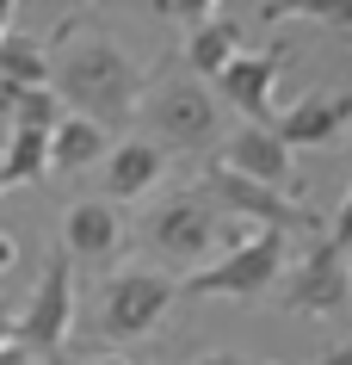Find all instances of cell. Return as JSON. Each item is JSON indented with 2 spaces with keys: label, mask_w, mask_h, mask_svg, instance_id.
Segmentation results:
<instances>
[{
  "label": "cell",
  "mask_w": 352,
  "mask_h": 365,
  "mask_svg": "<svg viewBox=\"0 0 352 365\" xmlns=\"http://www.w3.org/2000/svg\"><path fill=\"white\" fill-rule=\"evenodd\" d=\"M50 87L75 118H93L105 130L130 124L142 112V93H149V75H142L130 50L99 25V13H75V19L56 25L50 38Z\"/></svg>",
  "instance_id": "obj_1"
},
{
  "label": "cell",
  "mask_w": 352,
  "mask_h": 365,
  "mask_svg": "<svg viewBox=\"0 0 352 365\" xmlns=\"http://www.w3.org/2000/svg\"><path fill=\"white\" fill-rule=\"evenodd\" d=\"M142 118H149V143H161L167 155L223 143V99H216V87H204L186 62H167V68L149 75Z\"/></svg>",
  "instance_id": "obj_2"
},
{
  "label": "cell",
  "mask_w": 352,
  "mask_h": 365,
  "mask_svg": "<svg viewBox=\"0 0 352 365\" xmlns=\"http://www.w3.org/2000/svg\"><path fill=\"white\" fill-rule=\"evenodd\" d=\"M284 248H291V235L284 230H254L247 242H235L216 267L192 272L186 279V297H235V304H266L278 297V279H284Z\"/></svg>",
  "instance_id": "obj_3"
},
{
  "label": "cell",
  "mask_w": 352,
  "mask_h": 365,
  "mask_svg": "<svg viewBox=\"0 0 352 365\" xmlns=\"http://www.w3.org/2000/svg\"><path fill=\"white\" fill-rule=\"evenodd\" d=\"M179 297V279L174 272H155V267H117L105 285H99V341H142L155 334L161 316L174 309Z\"/></svg>",
  "instance_id": "obj_4"
},
{
  "label": "cell",
  "mask_w": 352,
  "mask_h": 365,
  "mask_svg": "<svg viewBox=\"0 0 352 365\" xmlns=\"http://www.w3.org/2000/svg\"><path fill=\"white\" fill-rule=\"evenodd\" d=\"M137 230H142V242L161 248L167 260H198V254H210L216 242H223L229 217L216 211V198L204 192V186H179V192L155 198V205L142 211Z\"/></svg>",
  "instance_id": "obj_5"
},
{
  "label": "cell",
  "mask_w": 352,
  "mask_h": 365,
  "mask_svg": "<svg viewBox=\"0 0 352 365\" xmlns=\"http://www.w3.org/2000/svg\"><path fill=\"white\" fill-rule=\"evenodd\" d=\"M68 334H75V260L56 254V260L38 272L31 304L19 309V334H13V346H25V353L43 359V365H62Z\"/></svg>",
  "instance_id": "obj_6"
},
{
  "label": "cell",
  "mask_w": 352,
  "mask_h": 365,
  "mask_svg": "<svg viewBox=\"0 0 352 365\" xmlns=\"http://www.w3.org/2000/svg\"><path fill=\"white\" fill-rule=\"evenodd\" d=\"M278 304L297 309V316H340V309H352L346 248H340L334 235H309L303 260H291L284 279H278Z\"/></svg>",
  "instance_id": "obj_7"
},
{
  "label": "cell",
  "mask_w": 352,
  "mask_h": 365,
  "mask_svg": "<svg viewBox=\"0 0 352 365\" xmlns=\"http://www.w3.org/2000/svg\"><path fill=\"white\" fill-rule=\"evenodd\" d=\"M198 186L216 198V211H223V217H254L260 230H284V235H328L309 205H297V198L272 192V186H260V180H241V173L223 168V161H210Z\"/></svg>",
  "instance_id": "obj_8"
},
{
  "label": "cell",
  "mask_w": 352,
  "mask_h": 365,
  "mask_svg": "<svg viewBox=\"0 0 352 365\" xmlns=\"http://www.w3.org/2000/svg\"><path fill=\"white\" fill-rule=\"evenodd\" d=\"M223 168H235L241 180H260L284 198H303V180L291 173V149L278 143V130H260V124H235L223 136Z\"/></svg>",
  "instance_id": "obj_9"
},
{
  "label": "cell",
  "mask_w": 352,
  "mask_h": 365,
  "mask_svg": "<svg viewBox=\"0 0 352 365\" xmlns=\"http://www.w3.org/2000/svg\"><path fill=\"white\" fill-rule=\"evenodd\" d=\"M284 50H260V56H235L223 75H216V99H229L235 112L247 118V124H260V130H272L278 112H272V87L278 75H284Z\"/></svg>",
  "instance_id": "obj_10"
},
{
  "label": "cell",
  "mask_w": 352,
  "mask_h": 365,
  "mask_svg": "<svg viewBox=\"0 0 352 365\" xmlns=\"http://www.w3.org/2000/svg\"><path fill=\"white\" fill-rule=\"evenodd\" d=\"M167 161L174 155L161 149V143H149V136H124V143H112V155L99 161V198H112V205H124V198H149L167 180Z\"/></svg>",
  "instance_id": "obj_11"
},
{
  "label": "cell",
  "mask_w": 352,
  "mask_h": 365,
  "mask_svg": "<svg viewBox=\"0 0 352 365\" xmlns=\"http://www.w3.org/2000/svg\"><path fill=\"white\" fill-rule=\"evenodd\" d=\"M124 248V217H117L112 198H75L68 217H62V254L75 267H105L112 254Z\"/></svg>",
  "instance_id": "obj_12"
},
{
  "label": "cell",
  "mask_w": 352,
  "mask_h": 365,
  "mask_svg": "<svg viewBox=\"0 0 352 365\" xmlns=\"http://www.w3.org/2000/svg\"><path fill=\"white\" fill-rule=\"evenodd\" d=\"M272 130L284 149H328L352 130V93H303L291 112H278Z\"/></svg>",
  "instance_id": "obj_13"
},
{
  "label": "cell",
  "mask_w": 352,
  "mask_h": 365,
  "mask_svg": "<svg viewBox=\"0 0 352 365\" xmlns=\"http://www.w3.org/2000/svg\"><path fill=\"white\" fill-rule=\"evenodd\" d=\"M235 56H241V19H235V13H223V6H216L210 19H198L192 38L179 43V62H186L198 81H210V87H216V75H223Z\"/></svg>",
  "instance_id": "obj_14"
},
{
  "label": "cell",
  "mask_w": 352,
  "mask_h": 365,
  "mask_svg": "<svg viewBox=\"0 0 352 365\" xmlns=\"http://www.w3.org/2000/svg\"><path fill=\"white\" fill-rule=\"evenodd\" d=\"M112 155V130L105 124H93V118H62L56 124V136H50V168H62V173H80V168H99Z\"/></svg>",
  "instance_id": "obj_15"
},
{
  "label": "cell",
  "mask_w": 352,
  "mask_h": 365,
  "mask_svg": "<svg viewBox=\"0 0 352 365\" xmlns=\"http://www.w3.org/2000/svg\"><path fill=\"white\" fill-rule=\"evenodd\" d=\"M0 112L13 118V130L56 136V124L68 118V106L56 99V87H0Z\"/></svg>",
  "instance_id": "obj_16"
},
{
  "label": "cell",
  "mask_w": 352,
  "mask_h": 365,
  "mask_svg": "<svg viewBox=\"0 0 352 365\" xmlns=\"http://www.w3.org/2000/svg\"><path fill=\"white\" fill-rule=\"evenodd\" d=\"M0 87H50V50L25 31L0 38Z\"/></svg>",
  "instance_id": "obj_17"
},
{
  "label": "cell",
  "mask_w": 352,
  "mask_h": 365,
  "mask_svg": "<svg viewBox=\"0 0 352 365\" xmlns=\"http://www.w3.org/2000/svg\"><path fill=\"white\" fill-rule=\"evenodd\" d=\"M43 173H50V136L13 130V143L0 149V186H38Z\"/></svg>",
  "instance_id": "obj_18"
},
{
  "label": "cell",
  "mask_w": 352,
  "mask_h": 365,
  "mask_svg": "<svg viewBox=\"0 0 352 365\" xmlns=\"http://www.w3.org/2000/svg\"><path fill=\"white\" fill-rule=\"evenodd\" d=\"M260 19L266 25H284V19H309V25H328V31H346L352 38V6H284V0H272V6H266V13H260Z\"/></svg>",
  "instance_id": "obj_19"
},
{
  "label": "cell",
  "mask_w": 352,
  "mask_h": 365,
  "mask_svg": "<svg viewBox=\"0 0 352 365\" xmlns=\"http://www.w3.org/2000/svg\"><path fill=\"white\" fill-rule=\"evenodd\" d=\"M334 242H340V248H352V186H346V198H340V217H334Z\"/></svg>",
  "instance_id": "obj_20"
},
{
  "label": "cell",
  "mask_w": 352,
  "mask_h": 365,
  "mask_svg": "<svg viewBox=\"0 0 352 365\" xmlns=\"http://www.w3.org/2000/svg\"><path fill=\"white\" fill-rule=\"evenodd\" d=\"M13 334H19V316L0 304V346H13Z\"/></svg>",
  "instance_id": "obj_21"
},
{
  "label": "cell",
  "mask_w": 352,
  "mask_h": 365,
  "mask_svg": "<svg viewBox=\"0 0 352 365\" xmlns=\"http://www.w3.org/2000/svg\"><path fill=\"white\" fill-rule=\"evenodd\" d=\"M0 365H38V359H31L25 346H0Z\"/></svg>",
  "instance_id": "obj_22"
},
{
  "label": "cell",
  "mask_w": 352,
  "mask_h": 365,
  "mask_svg": "<svg viewBox=\"0 0 352 365\" xmlns=\"http://www.w3.org/2000/svg\"><path fill=\"white\" fill-rule=\"evenodd\" d=\"M13 260H19V242H13V235H0V272L13 267Z\"/></svg>",
  "instance_id": "obj_23"
},
{
  "label": "cell",
  "mask_w": 352,
  "mask_h": 365,
  "mask_svg": "<svg viewBox=\"0 0 352 365\" xmlns=\"http://www.w3.org/2000/svg\"><path fill=\"white\" fill-rule=\"evenodd\" d=\"M321 365H352V341H346V346H334V353H328Z\"/></svg>",
  "instance_id": "obj_24"
},
{
  "label": "cell",
  "mask_w": 352,
  "mask_h": 365,
  "mask_svg": "<svg viewBox=\"0 0 352 365\" xmlns=\"http://www.w3.org/2000/svg\"><path fill=\"white\" fill-rule=\"evenodd\" d=\"M87 365H142V359H130V353H105V359H87Z\"/></svg>",
  "instance_id": "obj_25"
},
{
  "label": "cell",
  "mask_w": 352,
  "mask_h": 365,
  "mask_svg": "<svg viewBox=\"0 0 352 365\" xmlns=\"http://www.w3.org/2000/svg\"><path fill=\"white\" fill-rule=\"evenodd\" d=\"M13 31V0H0V38Z\"/></svg>",
  "instance_id": "obj_26"
},
{
  "label": "cell",
  "mask_w": 352,
  "mask_h": 365,
  "mask_svg": "<svg viewBox=\"0 0 352 365\" xmlns=\"http://www.w3.org/2000/svg\"><path fill=\"white\" fill-rule=\"evenodd\" d=\"M198 365H235V359H223V353H210V359H198Z\"/></svg>",
  "instance_id": "obj_27"
},
{
  "label": "cell",
  "mask_w": 352,
  "mask_h": 365,
  "mask_svg": "<svg viewBox=\"0 0 352 365\" xmlns=\"http://www.w3.org/2000/svg\"><path fill=\"white\" fill-rule=\"evenodd\" d=\"M315 365H321V359H315Z\"/></svg>",
  "instance_id": "obj_28"
}]
</instances>
